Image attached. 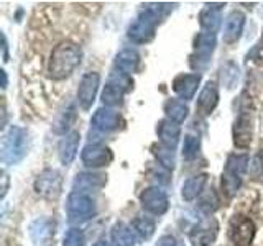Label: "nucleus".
Wrapping results in <instances>:
<instances>
[{
    "label": "nucleus",
    "mask_w": 263,
    "mask_h": 246,
    "mask_svg": "<svg viewBox=\"0 0 263 246\" xmlns=\"http://www.w3.org/2000/svg\"><path fill=\"white\" fill-rule=\"evenodd\" d=\"M81 48L72 41H61L48 61V77L53 80H63L76 71L81 63Z\"/></svg>",
    "instance_id": "f257e3e1"
},
{
    "label": "nucleus",
    "mask_w": 263,
    "mask_h": 246,
    "mask_svg": "<svg viewBox=\"0 0 263 246\" xmlns=\"http://www.w3.org/2000/svg\"><path fill=\"white\" fill-rule=\"evenodd\" d=\"M28 131L12 125L5 131L2 138V153H0V159L4 164H16L20 162L28 153Z\"/></svg>",
    "instance_id": "f03ea898"
},
{
    "label": "nucleus",
    "mask_w": 263,
    "mask_h": 246,
    "mask_svg": "<svg viewBox=\"0 0 263 246\" xmlns=\"http://www.w3.org/2000/svg\"><path fill=\"white\" fill-rule=\"evenodd\" d=\"M247 164H249L247 154H230L227 158L224 176H222V189L229 197H232L240 189Z\"/></svg>",
    "instance_id": "7ed1b4c3"
},
{
    "label": "nucleus",
    "mask_w": 263,
    "mask_h": 246,
    "mask_svg": "<svg viewBox=\"0 0 263 246\" xmlns=\"http://www.w3.org/2000/svg\"><path fill=\"white\" fill-rule=\"evenodd\" d=\"M68 217L71 223H84L96 215V205L94 200L84 192H72L68 197L66 203Z\"/></svg>",
    "instance_id": "20e7f679"
},
{
    "label": "nucleus",
    "mask_w": 263,
    "mask_h": 246,
    "mask_svg": "<svg viewBox=\"0 0 263 246\" xmlns=\"http://www.w3.org/2000/svg\"><path fill=\"white\" fill-rule=\"evenodd\" d=\"M229 240L234 246H252L257 228L255 223L245 215L237 213L229 221Z\"/></svg>",
    "instance_id": "39448f33"
},
{
    "label": "nucleus",
    "mask_w": 263,
    "mask_h": 246,
    "mask_svg": "<svg viewBox=\"0 0 263 246\" xmlns=\"http://www.w3.org/2000/svg\"><path fill=\"white\" fill-rule=\"evenodd\" d=\"M63 191V177L56 169L48 168L41 171L35 180V192L48 200H54L61 195Z\"/></svg>",
    "instance_id": "423d86ee"
},
{
    "label": "nucleus",
    "mask_w": 263,
    "mask_h": 246,
    "mask_svg": "<svg viewBox=\"0 0 263 246\" xmlns=\"http://www.w3.org/2000/svg\"><path fill=\"white\" fill-rule=\"evenodd\" d=\"M156 23H158V20H156L150 12L143 10L138 15V18L128 27V38L138 45L148 43V41H152L155 36Z\"/></svg>",
    "instance_id": "0eeeda50"
},
{
    "label": "nucleus",
    "mask_w": 263,
    "mask_h": 246,
    "mask_svg": "<svg viewBox=\"0 0 263 246\" xmlns=\"http://www.w3.org/2000/svg\"><path fill=\"white\" fill-rule=\"evenodd\" d=\"M216 48V35L211 33H199L194 39V54L191 56V66L194 69H204L209 57Z\"/></svg>",
    "instance_id": "6e6552de"
},
{
    "label": "nucleus",
    "mask_w": 263,
    "mask_h": 246,
    "mask_svg": "<svg viewBox=\"0 0 263 246\" xmlns=\"http://www.w3.org/2000/svg\"><path fill=\"white\" fill-rule=\"evenodd\" d=\"M140 203L142 207L152 213V215H163L170 207L168 195L160 187H148L140 194Z\"/></svg>",
    "instance_id": "1a4fd4ad"
},
{
    "label": "nucleus",
    "mask_w": 263,
    "mask_h": 246,
    "mask_svg": "<svg viewBox=\"0 0 263 246\" xmlns=\"http://www.w3.org/2000/svg\"><path fill=\"white\" fill-rule=\"evenodd\" d=\"M217 230L219 225L214 218H208L196 223L189 232L191 246H212L217 238Z\"/></svg>",
    "instance_id": "9d476101"
},
{
    "label": "nucleus",
    "mask_w": 263,
    "mask_h": 246,
    "mask_svg": "<svg viewBox=\"0 0 263 246\" xmlns=\"http://www.w3.org/2000/svg\"><path fill=\"white\" fill-rule=\"evenodd\" d=\"M81 159L87 168H104V166H109L112 162L114 154L105 145L89 143L84 146V150H82Z\"/></svg>",
    "instance_id": "9b49d317"
},
{
    "label": "nucleus",
    "mask_w": 263,
    "mask_h": 246,
    "mask_svg": "<svg viewBox=\"0 0 263 246\" xmlns=\"http://www.w3.org/2000/svg\"><path fill=\"white\" fill-rule=\"evenodd\" d=\"M99 82H101V76L97 72H87L82 76L78 87V102L82 110H89L92 107L97 95Z\"/></svg>",
    "instance_id": "f8f14e48"
},
{
    "label": "nucleus",
    "mask_w": 263,
    "mask_h": 246,
    "mask_svg": "<svg viewBox=\"0 0 263 246\" xmlns=\"http://www.w3.org/2000/svg\"><path fill=\"white\" fill-rule=\"evenodd\" d=\"M199 84H201L199 74H179L173 80V90L183 100H191V98H194V94Z\"/></svg>",
    "instance_id": "ddd939ff"
},
{
    "label": "nucleus",
    "mask_w": 263,
    "mask_h": 246,
    "mask_svg": "<svg viewBox=\"0 0 263 246\" xmlns=\"http://www.w3.org/2000/svg\"><path fill=\"white\" fill-rule=\"evenodd\" d=\"M253 136V127L250 115L242 113L234 123V145L238 150H247L252 143Z\"/></svg>",
    "instance_id": "4468645a"
},
{
    "label": "nucleus",
    "mask_w": 263,
    "mask_h": 246,
    "mask_svg": "<svg viewBox=\"0 0 263 246\" xmlns=\"http://www.w3.org/2000/svg\"><path fill=\"white\" fill-rule=\"evenodd\" d=\"M122 125V117L119 112H115L109 107H102V109H99L94 115H92V127L99 131H114L120 128Z\"/></svg>",
    "instance_id": "2eb2a0df"
},
{
    "label": "nucleus",
    "mask_w": 263,
    "mask_h": 246,
    "mask_svg": "<svg viewBox=\"0 0 263 246\" xmlns=\"http://www.w3.org/2000/svg\"><path fill=\"white\" fill-rule=\"evenodd\" d=\"M245 27V15L240 10L230 12L224 23V41L227 45L237 43L242 36V31Z\"/></svg>",
    "instance_id": "dca6fc26"
},
{
    "label": "nucleus",
    "mask_w": 263,
    "mask_h": 246,
    "mask_svg": "<svg viewBox=\"0 0 263 246\" xmlns=\"http://www.w3.org/2000/svg\"><path fill=\"white\" fill-rule=\"evenodd\" d=\"M219 104V90H217V86L214 84V82H208L202 90L199 97H197V105L196 109L199 112V115L202 117H208V115L212 113V110L216 109Z\"/></svg>",
    "instance_id": "f3484780"
},
{
    "label": "nucleus",
    "mask_w": 263,
    "mask_h": 246,
    "mask_svg": "<svg viewBox=\"0 0 263 246\" xmlns=\"http://www.w3.org/2000/svg\"><path fill=\"white\" fill-rule=\"evenodd\" d=\"M222 7H224V4H208L205 8H202L201 13H199L201 27L208 33H211V35H214V33L220 28Z\"/></svg>",
    "instance_id": "a211bd4d"
},
{
    "label": "nucleus",
    "mask_w": 263,
    "mask_h": 246,
    "mask_svg": "<svg viewBox=\"0 0 263 246\" xmlns=\"http://www.w3.org/2000/svg\"><path fill=\"white\" fill-rule=\"evenodd\" d=\"M79 133L78 131H71V133L66 135L60 145H58V156H60V161L64 164V166H68L74 161L78 154V148H79Z\"/></svg>",
    "instance_id": "6ab92c4d"
},
{
    "label": "nucleus",
    "mask_w": 263,
    "mask_h": 246,
    "mask_svg": "<svg viewBox=\"0 0 263 246\" xmlns=\"http://www.w3.org/2000/svg\"><path fill=\"white\" fill-rule=\"evenodd\" d=\"M107 182V177L104 174H97V172H81L74 179V192H87L96 191V189H102Z\"/></svg>",
    "instance_id": "aec40b11"
},
{
    "label": "nucleus",
    "mask_w": 263,
    "mask_h": 246,
    "mask_svg": "<svg viewBox=\"0 0 263 246\" xmlns=\"http://www.w3.org/2000/svg\"><path fill=\"white\" fill-rule=\"evenodd\" d=\"M156 133H158V138L163 145L175 148L179 141V136H181V128L178 123L171 121V120H161L156 127Z\"/></svg>",
    "instance_id": "412c9836"
},
{
    "label": "nucleus",
    "mask_w": 263,
    "mask_h": 246,
    "mask_svg": "<svg viewBox=\"0 0 263 246\" xmlns=\"http://www.w3.org/2000/svg\"><path fill=\"white\" fill-rule=\"evenodd\" d=\"M140 64V56L135 49H122V51L115 56V69H119L122 74H134Z\"/></svg>",
    "instance_id": "4be33fe9"
},
{
    "label": "nucleus",
    "mask_w": 263,
    "mask_h": 246,
    "mask_svg": "<svg viewBox=\"0 0 263 246\" xmlns=\"http://www.w3.org/2000/svg\"><path fill=\"white\" fill-rule=\"evenodd\" d=\"M112 241L115 246H135L137 244V233L132 230V227H128L123 221H119L112 227Z\"/></svg>",
    "instance_id": "5701e85b"
},
{
    "label": "nucleus",
    "mask_w": 263,
    "mask_h": 246,
    "mask_svg": "<svg viewBox=\"0 0 263 246\" xmlns=\"http://www.w3.org/2000/svg\"><path fill=\"white\" fill-rule=\"evenodd\" d=\"M205 184H208V174H196L193 177H189L183 184V189H181L183 199L187 200V202L194 200L197 195L202 194Z\"/></svg>",
    "instance_id": "b1692460"
},
{
    "label": "nucleus",
    "mask_w": 263,
    "mask_h": 246,
    "mask_svg": "<svg viewBox=\"0 0 263 246\" xmlns=\"http://www.w3.org/2000/svg\"><path fill=\"white\" fill-rule=\"evenodd\" d=\"M164 113H166V118L175 121V123H183L187 118L189 109L184 102L176 100V98H170V100L164 102Z\"/></svg>",
    "instance_id": "393cba45"
},
{
    "label": "nucleus",
    "mask_w": 263,
    "mask_h": 246,
    "mask_svg": "<svg viewBox=\"0 0 263 246\" xmlns=\"http://www.w3.org/2000/svg\"><path fill=\"white\" fill-rule=\"evenodd\" d=\"M175 148L171 146H166V145H153L152 146V151H153V156L156 158V161L160 162V166L164 168L166 171H173L176 164V158H175Z\"/></svg>",
    "instance_id": "a878e982"
},
{
    "label": "nucleus",
    "mask_w": 263,
    "mask_h": 246,
    "mask_svg": "<svg viewBox=\"0 0 263 246\" xmlns=\"http://www.w3.org/2000/svg\"><path fill=\"white\" fill-rule=\"evenodd\" d=\"M53 233H54V225L46 218L36 220L35 223L31 225V236H33V240H35L36 243L49 241V240H51Z\"/></svg>",
    "instance_id": "bb28decb"
},
{
    "label": "nucleus",
    "mask_w": 263,
    "mask_h": 246,
    "mask_svg": "<svg viewBox=\"0 0 263 246\" xmlns=\"http://www.w3.org/2000/svg\"><path fill=\"white\" fill-rule=\"evenodd\" d=\"M132 228H134V232L142 238V240H150L155 233V221L148 217L138 215L132 221Z\"/></svg>",
    "instance_id": "cd10ccee"
},
{
    "label": "nucleus",
    "mask_w": 263,
    "mask_h": 246,
    "mask_svg": "<svg viewBox=\"0 0 263 246\" xmlns=\"http://www.w3.org/2000/svg\"><path fill=\"white\" fill-rule=\"evenodd\" d=\"M123 94H125V90H123L120 86H117L115 82H109L104 90H102V102L109 107H115V105H120L123 102Z\"/></svg>",
    "instance_id": "c85d7f7f"
},
{
    "label": "nucleus",
    "mask_w": 263,
    "mask_h": 246,
    "mask_svg": "<svg viewBox=\"0 0 263 246\" xmlns=\"http://www.w3.org/2000/svg\"><path fill=\"white\" fill-rule=\"evenodd\" d=\"M238 76H240V71H238V66L234 61H227L220 68V80H222V84L226 86V89L235 87Z\"/></svg>",
    "instance_id": "c756f323"
},
{
    "label": "nucleus",
    "mask_w": 263,
    "mask_h": 246,
    "mask_svg": "<svg viewBox=\"0 0 263 246\" xmlns=\"http://www.w3.org/2000/svg\"><path fill=\"white\" fill-rule=\"evenodd\" d=\"M74 118H76V112H74V107H69L68 110L61 112V115L58 117L56 123L53 125V131L56 135H66V131H69L72 127Z\"/></svg>",
    "instance_id": "7c9ffc66"
},
{
    "label": "nucleus",
    "mask_w": 263,
    "mask_h": 246,
    "mask_svg": "<svg viewBox=\"0 0 263 246\" xmlns=\"http://www.w3.org/2000/svg\"><path fill=\"white\" fill-rule=\"evenodd\" d=\"M199 209L204 212V213H212V212H216L219 209V199H217V194L214 189H211V191L208 192H204L202 197H201V200H199Z\"/></svg>",
    "instance_id": "2f4dec72"
},
{
    "label": "nucleus",
    "mask_w": 263,
    "mask_h": 246,
    "mask_svg": "<svg viewBox=\"0 0 263 246\" xmlns=\"http://www.w3.org/2000/svg\"><path fill=\"white\" fill-rule=\"evenodd\" d=\"M201 150V139L194 136V135H187L184 138V145H183V156L184 159H193L197 156Z\"/></svg>",
    "instance_id": "473e14b6"
},
{
    "label": "nucleus",
    "mask_w": 263,
    "mask_h": 246,
    "mask_svg": "<svg viewBox=\"0 0 263 246\" xmlns=\"http://www.w3.org/2000/svg\"><path fill=\"white\" fill-rule=\"evenodd\" d=\"M84 244V233L79 228H71L64 236L63 246H82Z\"/></svg>",
    "instance_id": "72a5a7b5"
},
{
    "label": "nucleus",
    "mask_w": 263,
    "mask_h": 246,
    "mask_svg": "<svg viewBox=\"0 0 263 246\" xmlns=\"http://www.w3.org/2000/svg\"><path fill=\"white\" fill-rule=\"evenodd\" d=\"M249 172H250L253 177H260L263 174V156H261V153H257L250 159Z\"/></svg>",
    "instance_id": "f704fd0d"
},
{
    "label": "nucleus",
    "mask_w": 263,
    "mask_h": 246,
    "mask_svg": "<svg viewBox=\"0 0 263 246\" xmlns=\"http://www.w3.org/2000/svg\"><path fill=\"white\" fill-rule=\"evenodd\" d=\"M156 246H184V244L179 243L173 235H164V236H161L160 240H158Z\"/></svg>",
    "instance_id": "c9c22d12"
},
{
    "label": "nucleus",
    "mask_w": 263,
    "mask_h": 246,
    "mask_svg": "<svg viewBox=\"0 0 263 246\" xmlns=\"http://www.w3.org/2000/svg\"><path fill=\"white\" fill-rule=\"evenodd\" d=\"M2 41H4V57H5V61H8V56H7V38H5V35H2Z\"/></svg>",
    "instance_id": "e433bc0d"
},
{
    "label": "nucleus",
    "mask_w": 263,
    "mask_h": 246,
    "mask_svg": "<svg viewBox=\"0 0 263 246\" xmlns=\"http://www.w3.org/2000/svg\"><path fill=\"white\" fill-rule=\"evenodd\" d=\"M7 180H8V177H7V174L4 172V189H2V197H5V194H7Z\"/></svg>",
    "instance_id": "4c0bfd02"
},
{
    "label": "nucleus",
    "mask_w": 263,
    "mask_h": 246,
    "mask_svg": "<svg viewBox=\"0 0 263 246\" xmlns=\"http://www.w3.org/2000/svg\"><path fill=\"white\" fill-rule=\"evenodd\" d=\"M0 74H2V87L5 89L7 87V72L5 71H0Z\"/></svg>",
    "instance_id": "58836bf2"
},
{
    "label": "nucleus",
    "mask_w": 263,
    "mask_h": 246,
    "mask_svg": "<svg viewBox=\"0 0 263 246\" xmlns=\"http://www.w3.org/2000/svg\"><path fill=\"white\" fill-rule=\"evenodd\" d=\"M94 246H110V243H107L105 240H99Z\"/></svg>",
    "instance_id": "ea45409f"
},
{
    "label": "nucleus",
    "mask_w": 263,
    "mask_h": 246,
    "mask_svg": "<svg viewBox=\"0 0 263 246\" xmlns=\"http://www.w3.org/2000/svg\"><path fill=\"white\" fill-rule=\"evenodd\" d=\"M261 41H263V30H261Z\"/></svg>",
    "instance_id": "a19ab883"
}]
</instances>
